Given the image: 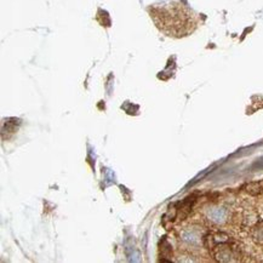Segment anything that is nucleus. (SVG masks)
Instances as JSON below:
<instances>
[{
	"label": "nucleus",
	"mask_w": 263,
	"mask_h": 263,
	"mask_svg": "<svg viewBox=\"0 0 263 263\" xmlns=\"http://www.w3.org/2000/svg\"><path fill=\"white\" fill-rule=\"evenodd\" d=\"M149 15L154 25L168 37H186L196 27V20L193 11L176 2L153 5L149 8Z\"/></svg>",
	"instance_id": "obj_1"
}]
</instances>
